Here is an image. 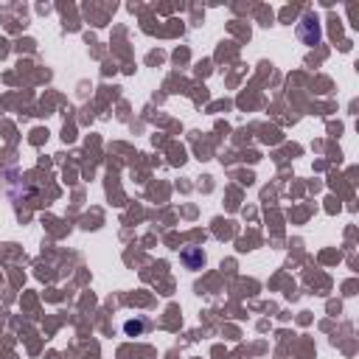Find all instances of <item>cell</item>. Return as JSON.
Here are the masks:
<instances>
[{
  "instance_id": "6da1fadb",
  "label": "cell",
  "mask_w": 359,
  "mask_h": 359,
  "mask_svg": "<svg viewBox=\"0 0 359 359\" xmlns=\"http://www.w3.org/2000/svg\"><path fill=\"white\" fill-rule=\"evenodd\" d=\"M297 39L303 45H317L323 39V28H320V20L314 11H303V17L297 22Z\"/></svg>"
},
{
  "instance_id": "7a4b0ae2",
  "label": "cell",
  "mask_w": 359,
  "mask_h": 359,
  "mask_svg": "<svg viewBox=\"0 0 359 359\" xmlns=\"http://www.w3.org/2000/svg\"><path fill=\"white\" fill-rule=\"evenodd\" d=\"M180 258H182L185 269H202V266H205V252H202V247H185V250L180 252Z\"/></svg>"
},
{
  "instance_id": "3957f363",
  "label": "cell",
  "mask_w": 359,
  "mask_h": 359,
  "mask_svg": "<svg viewBox=\"0 0 359 359\" xmlns=\"http://www.w3.org/2000/svg\"><path fill=\"white\" fill-rule=\"evenodd\" d=\"M149 328V320L146 317H137V320H126L123 323V331L129 334V337H137V334H143Z\"/></svg>"
}]
</instances>
